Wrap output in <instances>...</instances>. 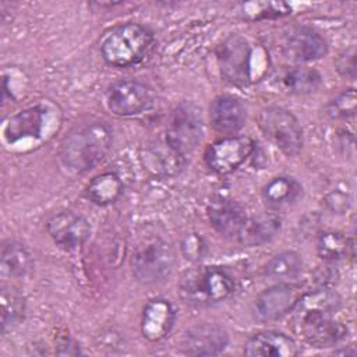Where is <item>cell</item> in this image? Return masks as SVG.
I'll return each instance as SVG.
<instances>
[{"label": "cell", "instance_id": "cell-1", "mask_svg": "<svg viewBox=\"0 0 357 357\" xmlns=\"http://www.w3.org/2000/svg\"><path fill=\"white\" fill-rule=\"evenodd\" d=\"M340 297L329 289L303 293L291 310L296 332L314 347H332L347 336V328L333 319Z\"/></svg>", "mask_w": 357, "mask_h": 357}, {"label": "cell", "instance_id": "cell-2", "mask_svg": "<svg viewBox=\"0 0 357 357\" xmlns=\"http://www.w3.org/2000/svg\"><path fill=\"white\" fill-rule=\"evenodd\" d=\"M112 131L100 121L86 123L74 128L63 141L60 156L63 163L84 173L95 167L110 151Z\"/></svg>", "mask_w": 357, "mask_h": 357}, {"label": "cell", "instance_id": "cell-3", "mask_svg": "<svg viewBox=\"0 0 357 357\" xmlns=\"http://www.w3.org/2000/svg\"><path fill=\"white\" fill-rule=\"evenodd\" d=\"M153 35L144 25L127 22L113 28L102 40L100 52L113 67H131L141 63L153 46Z\"/></svg>", "mask_w": 357, "mask_h": 357}, {"label": "cell", "instance_id": "cell-4", "mask_svg": "<svg viewBox=\"0 0 357 357\" xmlns=\"http://www.w3.org/2000/svg\"><path fill=\"white\" fill-rule=\"evenodd\" d=\"M234 291L231 275L220 266H197L184 272L178 282L180 297L191 305L223 301Z\"/></svg>", "mask_w": 357, "mask_h": 357}, {"label": "cell", "instance_id": "cell-5", "mask_svg": "<svg viewBox=\"0 0 357 357\" xmlns=\"http://www.w3.org/2000/svg\"><path fill=\"white\" fill-rule=\"evenodd\" d=\"M174 252L160 237H146L138 243L131 257V271L141 283L162 282L172 272Z\"/></svg>", "mask_w": 357, "mask_h": 357}, {"label": "cell", "instance_id": "cell-6", "mask_svg": "<svg viewBox=\"0 0 357 357\" xmlns=\"http://www.w3.org/2000/svg\"><path fill=\"white\" fill-rule=\"evenodd\" d=\"M264 135L284 155L294 156L303 148V130L296 116L280 106H266L257 117Z\"/></svg>", "mask_w": 357, "mask_h": 357}, {"label": "cell", "instance_id": "cell-7", "mask_svg": "<svg viewBox=\"0 0 357 357\" xmlns=\"http://www.w3.org/2000/svg\"><path fill=\"white\" fill-rule=\"evenodd\" d=\"M204 137V121L201 110L190 102L178 105L170 114L166 127L167 144L185 155L192 152Z\"/></svg>", "mask_w": 357, "mask_h": 357}, {"label": "cell", "instance_id": "cell-8", "mask_svg": "<svg viewBox=\"0 0 357 357\" xmlns=\"http://www.w3.org/2000/svg\"><path fill=\"white\" fill-rule=\"evenodd\" d=\"M216 59L225 81L237 86L250 82L251 47L247 39L236 33L227 36L218 46Z\"/></svg>", "mask_w": 357, "mask_h": 357}, {"label": "cell", "instance_id": "cell-9", "mask_svg": "<svg viewBox=\"0 0 357 357\" xmlns=\"http://www.w3.org/2000/svg\"><path fill=\"white\" fill-rule=\"evenodd\" d=\"M301 294L300 284L280 282L257 296L252 304V315L259 322L276 321L291 312Z\"/></svg>", "mask_w": 357, "mask_h": 357}, {"label": "cell", "instance_id": "cell-10", "mask_svg": "<svg viewBox=\"0 0 357 357\" xmlns=\"http://www.w3.org/2000/svg\"><path fill=\"white\" fill-rule=\"evenodd\" d=\"M106 102L107 107L117 116H135L152 106L153 93L144 82L123 79L109 88Z\"/></svg>", "mask_w": 357, "mask_h": 357}, {"label": "cell", "instance_id": "cell-11", "mask_svg": "<svg viewBox=\"0 0 357 357\" xmlns=\"http://www.w3.org/2000/svg\"><path fill=\"white\" fill-rule=\"evenodd\" d=\"M255 144L248 137H227L211 144L205 162L215 173L227 174L240 167L254 152Z\"/></svg>", "mask_w": 357, "mask_h": 357}, {"label": "cell", "instance_id": "cell-12", "mask_svg": "<svg viewBox=\"0 0 357 357\" xmlns=\"http://www.w3.org/2000/svg\"><path fill=\"white\" fill-rule=\"evenodd\" d=\"M282 50L289 60L305 63L324 57L328 53V45L312 28L296 26L284 35Z\"/></svg>", "mask_w": 357, "mask_h": 357}, {"label": "cell", "instance_id": "cell-13", "mask_svg": "<svg viewBox=\"0 0 357 357\" xmlns=\"http://www.w3.org/2000/svg\"><path fill=\"white\" fill-rule=\"evenodd\" d=\"M46 229L54 243L66 250L82 245L91 236L89 222L71 211H63L53 215L47 220Z\"/></svg>", "mask_w": 357, "mask_h": 357}, {"label": "cell", "instance_id": "cell-14", "mask_svg": "<svg viewBox=\"0 0 357 357\" xmlns=\"http://www.w3.org/2000/svg\"><path fill=\"white\" fill-rule=\"evenodd\" d=\"M229 342L227 332L216 324H198L183 336L181 349L190 356H212L220 353Z\"/></svg>", "mask_w": 357, "mask_h": 357}, {"label": "cell", "instance_id": "cell-15", "mask_svg": "<svg viewBox=\"0 0 357 357\" xmlns=\"http://www.w3.org/2000/svg\"><path fill=\"white\" fill-rule=\"evenodd\" d=\"M211 225L216 231L226 237H238L248 216L245 209L233 199L219 198L208 208Z\"/></svg>", "mask_w": 357, "mask_h": 357}, {"label": "cell", "instance_id": "cell-16", "mask_svg": "<svg viewBox=\"0 0 357 357\" xmlns=\"http://www.w3.org/2000/svg\"><path fill=\"white\" fill-rule=\"evenodd\" d=\"M244 353L251 357H293L300 353L297 343L282 332L268 331L250 337Z\"/></svg>", "mask_w": 357, "mask_h": 357}, {"label": "cell", "instance_id": "cell-17", "mask_svg": "<svg viewBox=\"0 0 357 357\" xmlns=\"http://www.w3.org/2000/svg\"><path fill=\"white\" fill-rule=\"evenodd\" d=\"M174 318L176 312L169 300L159 297L148 301L141 318L142 335L151 342L163 339L172 331Z\"/></svg>", "mask_w": 357, "mask_h": 357}, {"label": "cell", "instance_id": "cell-18", "mask_svg": "<svg viewBox=\"0 0 357 357\" xmlns=\"http://www.w3.org/2000/svg\"><path fill=\"white\" fill-rule=\"evenodd\" d=\"M212 127L223 134L238 131L245 121V109L243 103L231 95L218 96L209 109Z\"/></svg>", "mask_w": 357, "mask_h": 357}, {"label": "cell", "instance_id": "cell-19", "mask_svg": "<svg viewBox=\"0 0 357 357\" xmlns=\"http://www.w3.org/2000/svg\"><path fill=\"white\" fill-rule=\"evenodd\" d=\"M142 160L145 167L158 176H176L184 167V155L173 149L166 139L148 145Z\"/></svg>", "mask_w": 357, "mask_h": 357}, {"label": "cell", "instance_id": "cell-20", "mask_svg": "<svg viewBox=\"0 0 357 357\" xmlns=\"http://www.w3.org/2000/svg\"><path fill=\"white\" fill-rule=\"evenodd\" d=\"M301 195V184L289 176H279L272 178L262 190L264 202L273 211L286 209L294 205Z\"/></svg>", "mask_w": 357, "mask_h": 357}, {"label": "cell", "instance_id": "cell-21", "mask_svg": "<svg viewBox=\"0 0 357 357\" xmlns=\"http://www.w3.org/2000/svg\"><path fill=\"white\" fill-rule=\"evenodd\" d=\"M280 218L275 213L248 218L237 240L247 247L262 245L275 238L280 231Z\"/></svg>", "mask_w": 357, "mask_h": 357}, {"label": "cell", "instance_id": "cell-22", "mask_svg": "<svg viewBox=\"0 0 357 357\" xmlns=\"http://www.w3.org/2000/svg\"><path fill=\"white\" fill-rule=\"evenodd\" d=\"M43 127V109L29 107L10 117L4 127V137L8 142L26 137H38Z\"/></svg>", "mask_w": 357, "mask_h": 357}, {"label": "cell", "instance_id": "cell-23", "mask_svg": "<svg viewBox=\"0 0 357 357\" xmlns=\"http://www.w3.org/2000/svg\"><path fill=\"white\" fill-rule=\"evenodd\" d=\"M32 257L29 251L18 241L8 240L1 247L0 268L1 275L7 278H22L32 268Z\"/></svg>", "mask_w": 357, "mask_h": 357}, {"label": "cell", "instance_id": "cell-24", "mask_svg": "<svg viewBox=\"0 0 357 357\" xmlns=\"http://www.w3.org/2000/svg\"><path fill=\"white\" fill-rule=\"evenodd\" d=\"M123 192V183L114 173L96 176L86 187V197L98 205H110L116 202Z\"/></svg>", "mask_w": 357, "mask_h": 357}, {"label": "cell", "instance_id": "cell-25", "mask_svg": "<svg viewBox=\"0 0 357 357\" xmlns=\"http://www.w3.org/2000/svg\"><path fill=\"white\" fill-rule=\"evenodd\" d=\"M303 271V261L300 255L294 251H283L276 254L268 261L264 268L265 276L272 280L289 282L297 278Z\"/></svg>", "mask_w": 357, "mask_h": 357}, {"label": "cell", "instance_id": "cell-26", "mask_svg": "<svg viewBox=\"0 0 357 357\" xmlns=\"http://www.w3.org/2000/svg\"><path fill=\"white\" fill-rule=\"evenodd\" d=\"M0 301H1V331L17 325L25 312V298L21 291L13 286L3 284L0 290Z\"/></svg>", "mask_w": 357, "mask_h": 357}, {"label": "cell", "instance_id": "cell-27", "mask_svg": "<svg viewBox=\"0 0 357 357\" xmlns=\"http://www.w3.org/2000/svg\"><path fill=\"white\" fill-rule=\"evenodd\" d=\"M321 74L311 67H294L283 75V86L294 95H308L321 85Z\"/></svg>", "mask_w": 357, "mask_h": 357}, {"label": "cell", "instance_id": "cell-28", "mask_svg": "<svg viewBox=\"0 0 357 357\" xmlns=\"http://www.w3.org/2000/svg\"><path fill=\"white\" fill-rule=\"evenodd\" d=\"M351 248L353 245L349 238L343 233L335 230L322 231L317 240L318 255L325 261H337L346 257Z\"/></svg>", "mask_w": 357, "mask_h": 357}, {"label": "cell", "instance_id": "cell-29", "mask_svg": "<svg viewBox=\"0 0 357 357\" xmlns=\"http://www.w3.org/2000/svg\"><path fill=\"white\" fill-rule=\"evenodd\" d=\"M241 7L244 17L250 20L278 18L290 13V7L284 3H247Z\"/></svg>", "mask_w": 357, "mask_h": 357}, {"label": "cell", "instance_id": "cell-30", "mask_svg": "<svg viewBox=\"0 0 357 357\" xmlns=\"http://www.w3.org/2000/svg\"><path fill=\"white\" fill-rule=\"evenodd\" d=\"M328 114L332 119H349L356 114V91L353 88L339 93L328 106Z\"/></svg>", "mask_w": 357, "mask_h": 357}, {"label": "cell", "instance_id": "cell-31", "mask_svg": "<svg viewBox=\"0 0 357 357\" xmlns=\"http://www.w3.org/2000/svg\"><path fill=\"white\" fill-rule=\"evenodd\" d=\"M205 248L206 247H205L202 237L197 236V233H191V234L185 236L181 243L183 254L185 255L187 259H191V261L201 259L205 254Z\"/></svg>", "mask_w": 357, "mask_h": 357}, {"label": "cell", "instance_id": "cell-32", "mask_svg": "<svg viewBox=\"0 0 357 357\" xmlns=\"http://www.w3.org/2000/svg\"><path fill=\"white\" fill-rule=\"evenodd\" d=\"M336 68L337 71L344 75V77H354V54L351 50H346L343 53H340L336 59Z\"/></svg>", "mask_w": 357, "mask_h": 357}, {"label": "cell", "instance_id": "cell-33", "mask_svg": "<svg viewBox=\"0 0 357 357\" xmlns=\"http://www.w3.org/2000/svg\"><path fill=\"white\" fill-rule=\"evenodd\" d=\"M326 202H328L329 208L336 211V212H343L349 206L347 197L344 194H342V192H331L326 197Z\"/></svg>", "mask_w": 357, "mask_h": 357}]
</instances>
